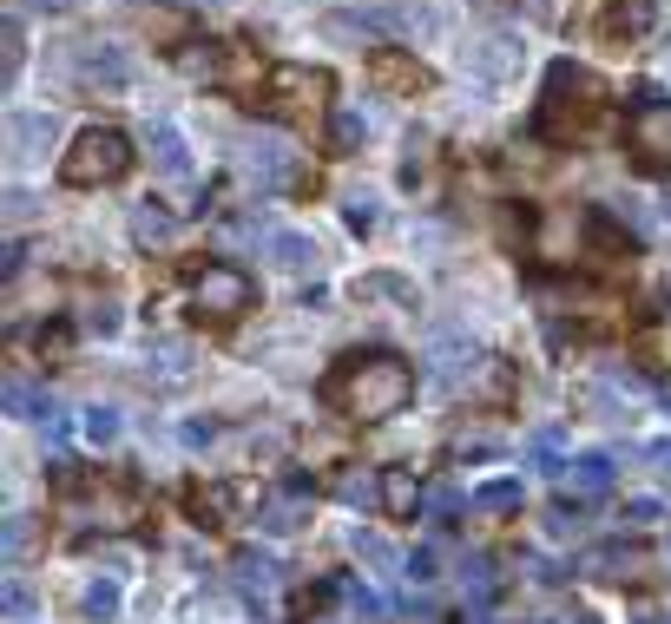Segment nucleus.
<instances>
[{
    "instance_id": "f257e3e1",
    "label": "nucleus",
    "mask_w": 671,
    "mask_h": 624,
    "mask_svg": "<svg viewBox=\"0 0 671 624\" xmlns=\"http://www.w3.org/2000/svg\"><path fill=\"white\" fill-rule=\"evenodd\" d=\"M415 395V368L388 348H369V355H343L336 375L323 382V402L349 420H388L408 408Z\"/></svg>"
},
{
    "instance_id": "f03ea898",
    "label": "nucleus",
    "mask_w": 671,
    "mask_h": 624,
    "mask_svg": "<svg viewBox=\"0 0 671 624\" xmlns=\"http://www.w3.org/2000/svg\"><path fill=\"white\" fill-rule=\"evenodd\" d=\"M599 99H605V86H599L593 72L560 60V67L546 72V92H540V139L573 145L599 119Z\"/></svg>"
},
{
    "instance_id": "7ed1b4c3",
    "label": "nucleus",
    "mask_w": 671,
    "mask_h": 624,
    "mask_svg": "<svg viewBox=\"0 0 671 624\" xmlns=\"http://www.w3.org/2000/svg\"><path fill=\"white\" fill-rule=\"evenodd\" d=\"M126 171H132V139H126V132H112V126L79 132L73 151L60 158V178L79 185V191H92V185H119Z\"/></svg>"
},
{
    "instance_id": "20e7f679",
    "label": "nucleus",
    "mask_w": 671,
    "mask_h": 624,
    "mask_svg": "<svg viewBox=\"0 0 671 624\" xmlns=\"http://www.w3.org/2000/svg\"><path fill=\"white\" fill-rule=\"evenodd\" d=\"M244 309H250V277H244V270L205 264V270L191 277V316H198V323L224 329V323H237Z\"/></svg>"
},
{
    "instance_id": "39448f33",
    "label": "nucleus",
    "mask_w": 671,
    "mask_h": 624,
    "mask_svg": "<svg viewBox=\"0 0 671 624\" xmlns=\"http://www.w3.org/2000/svg\"><path fill=\"white\" fill-rule=\"evenodd\" d=\"M264 92H270V112H277V119L309 126V119L323 112V99H329V79H323L316 67H270Z\"/></svg>"
},
{
    "instance_id": "423d86ee",
    "label": "nucleus",
    "mask_w": 671,
    "mask_h": 624,
    "mask_svg": "<svg viewBox=\"0 0 671 624\" xmlns=\"http://www.w3.org/2000/svg\"><path fill=\"white\" fill-rule=\"evenodd\" d=\"M625 145L645 171H671V106H659V92H639V106L625 119Z\"/></svg>"
},
{
    "instance_id": "0eeeda50",
    "label": "nucleus",
    "mask_w": 671,
    "mask_h": 624,
    "mask_svg": "<svg viewBox=\"0 0 671 624\" xmlns=\"http://www.w3.org/2000/svg\"><path fill=\"white\" fill-rule=\"evenodd\" d=\"M67 67H73V79L86 92H126L132 86V60L119 47H73Z\"/></svg>"
},
{
    "instance_id": "6e6552de",
    "label": "nucleus",
    "mask_w": 671,
    "mask_h": 624,
    "mask_svg": "<svg viewBox=\"0 0 671 624\" xmlns=\"http://www.w3.org/2000/svg\"><path fill=\"white\" fill-rule=\"evenodd\" d=\"M369 79L388 92V99H415V92H428V67H422L415 53H402V47H375V53H369Z\"/></svg>"
},
{
    "instance_id": "1a4fd4ad",
    "label": "nucleus",
    "mask_w": 671,
    "mask_h": 624,
    "mask_svg": "<svg viewBox=\"0 0 671 624\" xmlns=\"http://www.w3.org/2000/svg\"><path fill=\"white\" fill-rule=\"evenodd\" d=\"M53 139H60V119H53V112H7V158H13V165L47 158Z\"/></svg>"
},
{
    "instance_id": "9d476101",
    "label": "nucleus",
    "mask_w": 671,
    "mask_h": 624,
    "mask_svg": "<svg viewBox=\"0 0 671 624\" xmlns=\"http://www.w3.org/2000/svg\"><path fill=\"white\" fill-rule=\"evenodd\" d=\"M151 171L158 178H171V185H191V145L178 139L171 126H151Z\"/></svg>"
},
{
    "instance_id": "9b49d317",
    "label": "nucleus",
    "mask_w": 671,
    "mask_h": 624,
    "mask_svg": "<svg viewBox=\"0 0 671 624\" xmlns=\"http://www.w3.org/2000/svg\"><path fill=\"white\" fill-rule=\"evenodd\" d=\"M467 67L481 72V79H501V72L521 67V40H507V33H487V40H474Z\"/></svg>"
},
{
    "instance_id": "f8f14e48",
    "label": "nucleus",
    "mask_w": 671,
    "mask_h": 624,
    "mask_svg": "<svg viewBox=\"0 0 671 624\" xmlns=\"http://www.w3.org/2000/svg\"><path fill=\"white\" fill-rule=\"evenodd\" d=\"M580 572H593V578H639L645 553L639 546H593V553L580 558Z\"/></svg>"
},
{
    "instance_id": "ddd939ff",
    "label": "nucleus",
    "mask_w": 671,
    "mask_h": 624,
    "mask_svg": "<svg viewBox=\"0 0 671 624\" xmlns=\"http://www.w3.org/2000/svg\"><path fill=\"white\" fill-rule=\"evenodd\" d=\"M415 506H422V486L408 467H382V513L388 519H415Z\"/></svg>"
},
{
    "instance_id": "4468645a",
    "label": "nucleus",
    "mask_w": 671,
    "mask_h": 624,
    "mask_svg": "<svg viewBox=\"0 0 671 624\" xmlns=\"http://www.w3.org/2000/svg\"><path fill=\"white\" fill-rule=\"evenodd\" d=\"M171 230H178V217H171V205H132V244H146V250H158V244H171Z\"/></svg>"
},
{
    "instance_id": "2eb2a0df",
    "label": "nucleus",
    "mask_w": 671,
    "mask_h": 624,
    "mask_svg": "<svg viewBox=\"0 0 671 624\" xmlns=\"http://www.w3.org/2000/svg\"><path fill=\"white\" fill-rule=\"evenodd\" d=\"M270 257H277V270H290V277H309V270H316V244H309L303 230H277V237H270Z\"/></svg>"
},
{
    "instance_id": "dca6fc26",
    "label": "nucleus",
    "mask_w": 671,
    "mask_h": 624,
    "mask_svg": "<svg viewBox=\"0 0 671 624\" xmlns=\"http://www.w3.org/2000/svg\"><path fill=\"white\" fill-rule=\"evenodd\" d=\"M356 303H402V309H415L422 296H415V283H408V277H388V270H375V277L356 283Z\"/></svg>"
},
{
    "instance_id": "f3484780",
    "label": "nucleus",
    "mask_w": 671,
    "mask_h": 624,
    "mask_svg": "<svg viewBox=\"0 0 671 624\" xmlns=\"http://www.w3.org/2000/svg\"><path fill=\"white\" fill-rule=\"evenodd\" d=\"M336 499H349V506H382V474H375V467H343V474H336Z\"/></svg>"
},
{
    "instance_id": "a211bd4d",
    "label": "nucleus",
    "mask_w": 671,
    "mask_h": 624,
    "mask_svg": "<svg viewBox=\"0 0 671 624\" xmlns=\"http://www.w3.org/2000/svg\"><path fill=\"white\" fill-rule=\"evenodd\" d=\"M474 513H487V519H501V513H521V481H487L474 486V499H467Z\"/></svg>"
},
{
    "instance_id": "6ab92c4d",
    "label": "nucleus",
    "mask_w": 671,
    "mask_h": 624,
    "mask_svg": "<svg viewBox=\"0 0 671 624\" xmlns=\"http://www.w3.org/2000/svg\"><path fill=\"white\" fill-rule=\"evenodd\" d=\"M375 20H382V27H395V33H428V40L442 33V13H428V7H382Z\"/></svg>"
},
{
    "instance_id": "aec40b11",
    "label": "nucleus",
    "mask_w": 671,
    "mask_h": 624,
    "mask_svg": "<svg viewBox=\"0 0 671 624\" xmlns=\"http://www.w3.org/2000/svg\"><path fill=\"white\" fill-rule=\"evenodd\" d=\"M605 486H612V460H605V454H580V460H573V493H580V499H599Z\"/></svg>"
},
{
    "instance_id": "412c9836",
    "label": "nucleus",
    "mask_w": 671,
    "mask_h": 624,
    "mask_svg": "<svg viewBox=\"0 0 671 624\" xmlns=\"http://www.w3.org/2000/svg\"><path fill=\"white\" fill-rule=\"evenodd\" d=\"M297 493H303V481L290 486V499H270L257 526H264V533H297V526H303V519H297V513H303V506H297Z\"/></svg>"
},
{
    "instance_id": "4be33fe9",
    "label": "nucleus",
    "mask_w": 671,
    "mask_h": 624,
    "mask_svg": "<svg viewBox=\"0 0 671 624\" xmlns=\"http://www.w3.org/2000/svg\"><path fill=\"white\" fill-rule=\"evenodd\" d=\"M546 533H553V539H580V533H586V506H580V499H573V506H566V499L546 506Z\"/></svg>"
},
{
    "instance_id": "5701e85b",
    "label": "nucleus",
    "mask_w": 671,
    "mask_h": 624,
    "mask_svg": "<svg viewBox=\"0 0 671 624\" xmlns=\"http://www.w3.org/2000/svg\"><path fill=\"white\" fill-rule=\"evenodd\" d=\"M474 361H481V355H474V348H461V343H442V348H435V375H442V382L474 375Z\"/></svg>"
},
{
    "instance_id": "b1692460",
    "label": "nucleus",
    "mask_w": 671,
    "mask_h": 624,
    "mask_svg": "<svg viewBox=\"0 0 671 624\" xmlns=\"http://www.w3.org/2000/svg\"><path fill=\"white\" fill-rule=\"evenodd\" d=\"M139 27H146L151 40H185V20H178L171 7H146V13H139Z\"/></svg>"
},
{
    "instance_id": "393cba45",
    "label": "nucleus",
    "mask_w": 671,
    "mask_h": 624,
    "mask_svg": "<svg viewBox=\"0 0 671 624\" xmlns=\"http://www.w3.org/2000/svg\"><path fill=\"white\" fill-rule=\"evenodd\" d=\"M323 40H343V47H369V27H363V20H349V13H329V20H323Z\"/></svg>"
},
{
    "instance_id": "a878e982",
    "label": "nucleus",
    "mask_w": 671,
    "mask_h": 624,
    "mask_svg": "<svg viewBox=\"0 0 671 624\" xmlns=\"http://www.w3.org/2000/svg\"><path fill=\"white\" fill-rule=\"evenodd\" d=\"M7 408H13V415H53V402H47V395H33L20 375L7 382Z\"/></svg>"
},
{
    "instance_id": "bb28decb",
    "label": "nucleus",
    "mask_w": 671,
    "mask_h": 624,
    "mask_svg": "<svg viewBox=\"0 0 671 624\" xmlns=\"http://www.w3.org/2000/svg\"><path fill=\"white\" fill-rule=\"evenodd\" d=\"M619 519H625L632 533H652V526L665 519V506H659V499H625V513H619Z\"/></svg>"
},
{
    "instance_id": "cd10ccee",
    "label": "nucleus",
    "mask_w": 671,
    "mask_h": 624,
    "mask_svg": "<svg viewBox=\"0 0 671 624\" xmlns=\"http://www.w3.org/2000/svg\"><path fill=\"white\" fill-rule=\"evenodd\" d=\"M112 612H119V585H86V618L106 624Z\"/></svg>"
},
{
    "instance_id": "c85d7f7f",
    "label": "nucleus",
    "mask_w": 671,
    "mask_h": 624,
    "mask_svg": "<svg viewBox=\"0 0 671 624\" xmlns=\"http://www.w3.org/2000/svg\"><path fill=\"white\" fill-rule=\"evenodd\" d=\"M363 145V119L356 112H336V126H329V151H356Z\"/></svg>"
},
{
    "instance_id": "c756f323",
    "label": "nucleus",
    "mask_w": 671,
    "mask_h": 624,
    "mask_svg": "<svg viewBox=\"0 0 671 624\" xmlns=\"http://www.w3.org/2000/svg\"><path fill=\"white\" fill-rule=\"evenodd\" d=\"M86 440H92V447L119 440V415H112V408H86Z\"/></svg>"
},
{
    "instance_id": "7c9ffc66",
    "label": "nucleus",
    "mask_w": 671,
    "mask_h": 624,
    "mask_svg": "<svg viewBox=\"0 0 671 624\" xmlns=\"http://www.w3.org/2000/svg\"><path fill=\"white\" fill-rule=\"evenodd\" d=\"M20 60H27V20H20V13H7V79L20 72Z\"/></svg>"
},
{
    "instance_id": "2f4dec72",
    "label": "nucleus",
    "mask_w": 671,
    "mask_h": 624,
    "mask_svg": "<svg viewBox=\"0 0 671 624\" xmlns=\"http://www.w3.org/2000/svg\"><path fill=\"white\" fill-rule=\"evenodd\" d=\"M343 217H349V230H369V224H375V198H369V191H349V198H343Z\"/></svg>"
},
{
    "instance_id": "473e14b6",
    "label": "nucleus",
    "mask_w": 671,
    "mask_h": 624,
    "mask_svg": "<svg viewBox=\"0 0 671 624\" xmlns=\"http://www.w3.org/2000/svg\"><path fill=\"white\" fill-rule=\"evenodd\" d=\"M356 558H369V565H395V546H388L382 533H356Z\"/></svg>"
},
{
    "instance_id": "72a5a7b5",
    "label": "nucleus",
    "mask_w": 671,
    "mask_h": 624,
    "mask_svg": "<svg viewBox=\"0 0 671 624\" xmlns=\"http://www.w3.org/2000/svg\"><path fill=\"white\" fill-rule=\"evenodd\" d=\"M639 27H645L639 7H612V13H605V33H639Z\"/></svg>"
},
{
    "instance_id": "f704fd0d",
    "label": "nucleus",
    "mask_w": 671,
    "mask_h": 624,
    "mask_svg": "<svg viewBox=\"0 0 671 624\" xmlns=\"http://www.w3.org/2000/svg\"><path fill=\"white\" fill-rule=\"evenodd\" d=\"M86 329L112 336V329H119V303H92V309H86Z\"/></svg>"
},
{
    "instance_id": "c9c22d12",
    "label": "nucleus",
    "mask_w": 671,
    "mask_h": 624,
    "mask_svg": "<svg viewBox=\"0 0 671 624\" xmlns=\"http://www.w3.org/2000/svg\"><path fill=\"white\" fill-rule=\"evenodd\" d=\"M237 572H244V585H257V592L270 585V558H257V553H244V558H237Z\"/></svg>"
},
{
    "instance_id": "e433bc0d",
    "label": "nucleus",
    "mask_w": 671,
    "mask_h": 624,
    "mask_svg": "<svg viewBox=\"0 0 671 624\" xmlns=\"http://www.w3.org/2000/svg\"><path fill=\"white\" fill-rule=\"evenodd\" d=\"M428 506H435V519H454V513H461V493H454V486H435Z\"/></svg>"
},
{
    "instance_id": "4c0bfd02",
    "label": "nucleus",
    "mask_w": 671,
    "mask_h": 624,
    "mask_svg": "<svg viewBox=\"0 0 671 624\" xmlns=\"http://www.w3.org/2000/svg\"><path fill=\"white\" fill-rule=\"evenodd\" d=\"M27 546H33V519H13V526H7V553L20 558Z\"/></svg>"
},
{
    "instance_id": "58836bf2",
    "label": "nucleus",
    "mask_w": 671,
    "mask_h": 624,
    "mask_svg": "<svg viewBox=\"0 0 671 624\" xmlns=\"http://www.w3.org/2000/svg\"><path fill=\"white\" fill-rule=\"evenodd\" d=\"M645 460H652L659 474H671V440H645Z\"/></svg>"
},
{
    "instance_id": "ea45409f",
    "label": "nucleus",
    "mask_w": 671,
    "mask_h": 624,
    "mask_svg": "<svg viewBox=\"0 0 671 624\" xmlns=\"http://www.w3.org/2000/svg\"><path fill=\"white\" fill-rule=\"evenodd\" d=\"M408 572H415V578H435V553H428V546H422V553L408 558Z\"/></svg>"
},
{
    "instance_id": "a19ab883",
    "label": "nucleus",
    "mask_w": 671,
    "mask_h": 624,
    "mask_svg": "<svg viewBox=\"0 0 671 624\" xmlns=\"http://www.w3.org/2000/svg\"><path fill=\"white\" fill-rule=\"evenodd\" d=\"M27 7H47V13H60V7H67V0H27Z\"/></svg>"
},
{
    "instance_id": "79ce46f5",
    "label": "nucleus",
    "mask_w": 671,
    "mask_h": 624,
    "mask_svg": "<svg viewBox=\"0 0 671 624\" xmlns=\"http://www.w3.org/2000/svg\"><path fill=\"white\" fill-rule=\"evenodd\" d=\"M665 217H671V198H665Z\"/></svg>"
}]
</instances>
